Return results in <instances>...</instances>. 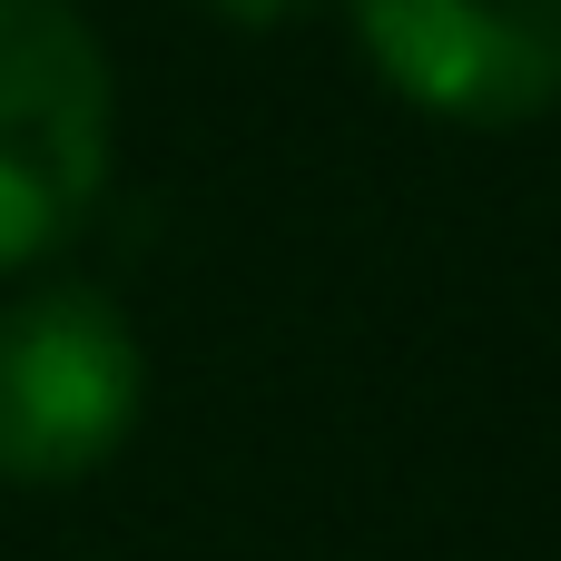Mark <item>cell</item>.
I'll return each instance as SVG.
<instances>
[{"instance_id":"cell-1","label":"cell","mask_w":561,"mask_h":561,"mask_svg":"<svg viewBox=\"0 0 561 561\" xmlns=\"http://www.w3.org/2000/svg\"><path fill=\"white\" fill-rule=\"evenodd\" d=\"M108 59L69 0H0V276L69 247L108 187Z\"/></svg>"},{"instance_id":"cell-2","label":"cell","mask_w":561,"mask_h":561,"mask_svg":"<svg viewBox=\"0 0 561 561\" xmlns=\"http://www.w3.org/2000/svg\"><path fill=\"white\" fill-rule=\"evenodd\" d=\"M138 335L99 286L0 306V483H79L138 424Z\"/></svg>"},{"instance_id":"cell-3","label":"cell","mask_w":561,"mask_h":561,"mask_svg":"<svg viewBox=\"0 0 561 561\" xmlns=\"http://www.w3.org/2000/svg\"><path fill=\"white\" fill-rule=\"evenodd\" d=\"M355 39L444 128H533L561 108V0H355Z\"/></svg>"},{"instance_id":"cell-4","label":"cell","mask_w":561,"mask_h":561,"mask_svg":"<svg viewBox=\"0 0 561 561\" xmlns=\"http://www.w3.org/2000/svg\"><path fill=\"white\" fill-rule=\"evenodd\" d=\"M197 10H217V20H237V30H286V20H306L316 0H197Z\"/></svg>"}]
</instances>
